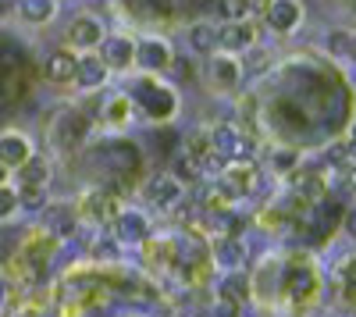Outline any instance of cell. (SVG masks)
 I'll return each instance as SVG.
<instances>
[{
  "mask_svg": "<svg viewBox=\"0 0 356 317\" xmlns=\"http://www.w3.org/2000/svg\"><path fill=\"white\" fill-rule=\"evenodd\" d=\"M257 43V29L243 18V22H228L225 29H218V47L225 54H246Z\"/></svg>",
  "mask_w": 356,
  "mask_h": 317,
  "instance_id": "cell-1",
  "label": "cell"
},
{
  "mask_svg": "<svg viewBox=\"0 0 356 317\" xmlns=\"http://www.w3.org/2000/svg\"><path fill=\"white\" fill-rule=\"evenodd\" d=\"M107 75H111V68H107V61H104L97 50H86V54L79 57L75 82L82 86V90H100V86L107 82Z\"/></svg>",
  "mask_w": 356,
  "mask_h": 317,
  "instance_id": "cell-2",
  "label": "cell"
},
{
  "mask_svg": "<svg viewBox=\"0 0 356 317\" xmlns=\"http://www.w3.org/2000/svg\"><path fill=\"white\" fill-rule=\"evenodd\" d=\"M146 236H150V221H146V214L139 211H118L114 214V239L118 243H146Z\"/></svg>",
  "mask_w": 356,
  "mask_h": 317,
  "instance_id": "cell-3",
  "label": "cell"
},
{
  "mask_svg": "<svg viewBox=\"0 0 356 317\" xmlns=\"http://www.w3.org/2000/svg\"><path fill=\"white\" fill-rule=\"evenodd\" d=\"M264 15H267V25H271L275 33H292V29L303 22V4L300 0H271Z\"/></svg>",
  "mask_w": 356,
  "mask_h": 317,
  "instance_id": "cell-4",
  "label": "cell"
},
{
  "mask_svg": "<svg viewBox=\"0 0 356 317\" xmlns=\"http://www.w3.org/2000/svg\"><path fill=\"white\" fill-rule=\"evenodd\" d=\"M136 61H139L146 72H164V68L171 65V47H168V40L150 36V40L136 43Z\"/></svg>",
  "mask_w": 356,
  "mask_h": 317,
  "instance_id": "cell-5",
  "label": "cell"
},
{
  "mask_svg": "<svg viewBox=\"0 0 356 317\" xmlns=\"http://www.w3.org/2000/svg\"><path fill=\"white\" fill-rule=\"evenodd\" d=\"M182 193H186V186L178 182L175 175H157V179H150V186H146V196H150L157 207H164V211L182 204Z\"/></svg>",
  "mask_w": 356,
  "mask_h": 317,
  "instance_id": "cell-6",
  "label": "cell"
},
{
  "mask_svg": "<svg viewBox=\"0 0 356 317\" xmlns=\"http://www.w3.org/2000/svg\"><path fill=\"white\" fill-rule=\"evenodd\" d=\"M100 57L107 61V68H129L136 61V43L129 36H104Z\"/></svg>",
  "mask_w": 356,
  "mask_h": 317,
  "instance_id": "cell-7",
  "label": "cell"
},
{
  "mask_svg": "<svg viewBox=\"0 0 356 317\" xmlns=\"http://www.w3.org/2000/svg\"><path fill=\"white\" fill-rule=\"evenodd\" d=\"M104 25L97 22V18H89V15H82V18H75L72 22V29H68V40L75 43V47H82V50H97L100 43H104Z\"/></svg>",
  "mask_w": 356,
  "mask_h": 317,
  "instance_id": "cell-8",
  "label": "cell"
},
{
  "mask_svg": "<svg viewBox=\"0 0 356 317\" xmlns=\"http://www.w3.org/2000/svg\"><path fill=\"white\" fill-rule=\"evenodd\" d=\"M29 154H33V147H29V139L25 136H0V164L4 168H22L29 161Z\"/></svg>",
  "mask_w": 356,
  "mask_h": 317,
  "instance_id": "cell-9",
  "label": "cell"
},
{
  "mask_svg": "<svg viewBox=\"0 0 356 317\" xmlns=\"http://www.w3.org/2000/svg\"><path fill=\"white\" fill-rule=\"evenodd\" d=\"M243 75V65L235 61V54H214L211 57V79L221 86V90H232Z\"/></svg>",
  "mask_w": 356,
  "mask_h": 317,
  "instance_id": "cell-10",
  "label": "cell"
},
{
  "mask_svg": "<svg viewBox=\"0 0 356 317\" xmlns=\"http://www.w3.org/2000/svg\"><path fill=\"white\" fill-rule=\"evenodd\" d=\"M75 65H79V57H72L68 50H54L47 57L43 72H47L50 82H75Z\"/></svg>",
  "mask_w": 356,
  "mask_h": 317,
  "instance_id": "cell-11",
  "label": "cell"
},
{
  "mask_svg": "<svg viewBox=\"0 0 356 317\" xmlns=\"http://www.w3.org/2000/svg\"><path fill=\"white\" fill-rule=\"evenodd\" d=\"M214 257H218V264H221L225 271H243V264H246V246L235 239V236H225V239L218 243Z\"/></svg>",
  "mask_w": 356,
  "mask_h": 317,
  "instance_id": "cell-12",
  "label": "cell"
},
{
  "mask_svg": "<svg viewBox=\"0 0 356 317\" xmlns=\"http://www.w3.org/2000/svg\"><path fill=\"white\" fill-rule=\"evenodd\" d=\"M43 211H47V228H50V236L65 239V236L75 232V214H72V207L54 204V207H43Z\"/></svg>",
  "mask_w": 356,
  "mask_h": 317,
  "instance_id": "cell-13",
  "label": "cell"
},
{
  "mask_svg": "<svg viewBox=\"0 0 356 317\" xmlns=\"http://www.w3.org/2000/svg\"><path fill=\"white\" fill-rule=\"evenodd\" d=\"M18 175H22V186H47L50 182V161L29 154V161L18 168Z\"/></svg>",
  "mask_w": 356,
  "mask_h": 317,
  "instance_id": "cell-14",
  "label": "cell"
},
{
  "mask_svg": "<svg viewBox=\"0 0 356 317\" xmlns=\"http://www.w3.org/2000/svg\"><path fill=\"white\" fill-rule=\"evenodd\" d=\"M18 15H22L29 25H47V22L57 15V4H54V0H22Z\"/></svg>",
  "mask_w": 356,
  "mask_h": 317,
  "instance_id": "cell-15",
  "label": "cell"
},
{
  "mask_svg": "<svg viewBox=\"0 0 356 317\" xmlns=\"http://www.w3.org/2000/svg\"><path fill=\"white\" fill-rule=\"evenodd\" d=\"M246 296H250V285H246L243 271H232V275H225V278H221V300H228V303L239 307Z\"/></svg>",
  "mask_w": 356,
  "mask_h": 317,
  "instance_id": "cell-16",
  "label": "cell"
},
{
  "mask_svg": "<svg viewBox=\"0 0 356 317\" xmlns=\"http://www.w3.org/2000/svg\"><path fill=\"white\" fill-rule=\"evenodd\" d=\"M189 43H193V50H196V54H214V47H218V33H214V25L196 22V25L189 29Z\"/></svg>",
  "mask_w": 356,
  "mask_h": 317,
  "instance_id": "cell-17",
  "label": "cell"
},
{
  "mask_svg": "<svg viewBox=\"0 0 356 317\" xmlns=\"http://www.w3.org/2000/svg\"><path fill=\"white\" fill-rule=\"evenodd\" d=\"M18 207L40 214V211L47 207V186H22V189H18Z\"/></svg>",
  "mask_w": 356,
  "mask_h": 317,
  "instance_id": "cell-18",
  "label": "cell"
},
{
  "mask_svg": "<svg viewBox=\"0 0 356 317\" xmlns=\"http://www.w3.org/2000/svg\"><path fill=\"white\" fill-rule=\"evenodd\" d=\"M171 175L178 179V182H200V175H203V168H200V161L196 157H178L175 161V171H171Z\"/></svg>",
  "mask_w": 356,
  "mask_h": 317,
  "instance_id": "cell-19",
  "label": "cell"
},
{
  "mask_svg": "<svg viewBox=\"0 0 356 317\" xmlns=\"http://www.w3.org/2000/svg\"><path fill=\"white\" fill-rule=\"evenodd\" d=\"M253 154H257V143H253L250 136H235V143H232V150H228V161H239V164H250V161H253Z\"/></svg>",
  "mask_w": 356,
  "mask_h": 317,
  "instance_id": "cell-20",
  "label": "cell"
},
{
  "mask_svg": "<svg viewBox=\"0 0 356 317\" xmlns=\"http://www.w3.org/2000/svg\"><path fill=\"white\" fill-rule=\"evenodd\" d=\"M324 43H328V54H335V57H346L353 50V36L346 33V29H332Z\"/></svg>",
  "mask_w": 356,
  "mask_h": 317,
  "instance_id": "cell-21",
  "label": "cell"
},
{
  "mask_svg": "<svg viewBox=\"0 0 356 317\" xmlns=\"http://www.w3.org/2000/svg\"><path fill=\"white\" fill-rule=\"evenodd\" d=\"M218 8H221V15H225L228 22H243V18L250 15L246 0H218Z\"/></svg>",
  "mask_w": 356,
  "mask_h": 317,
  "instance_id": "cell-22",
  "label": "cell"
},
{
  "mask_svg": "<svg viewBox=\"0 0 356 317\" xmlns=\"http://www.w3.org/2000/svg\"><path fill=\"white\" fill-rule=\"evenodd\" d=\"M15 211H18V193L11 186H0V221L11 218Z\"/></svg>",
  "mask_w": 356,
  "mask_h": 317,
  "instance_id": "cell-23",
  "label": "cell"
},
{
  "mask_svg": "<svg viewBox=\"0 0 356 317\" xmlns=\"http://www.w3.org/2000/svg\"><path fill=\"white\" fill-rule=\"evenodd\" d=\"M296 164H300L296 150H275V157H271V168H275V171H282V175H285V171H292Z\"/></svg>",
  "mask_w": 356,
  "mask_h": 317,
  "instance_id": "cell-24",
  "label": "cell"
},
{
  "mask_svg": "<svg viewBox=\"0 0 356 317\" xmlns=\"http://www.w3.org/2000/svg\"><path fill=\"white\" fill-rule=\"evenodd\" d=\"M324 193H328V186H324V182H321L317 175H310V179H307V182L300 186V196H303V200H321Z\"/></svg>",
  "mask_w": 356,
  "mask_h": 317,
  "instance_id": "cell-25",
  "label": "cell"
},
{
  "mask_svg": "<svg viewBox=\"0 0 356 317\" xmlns=\"http://www.w3.org/2000/svg\"><path fill=\"white\" fill-rule=\"evenodd\" d=\"M207 150H211V139H207V136H193V139H189V150H186V154H189V157H203Z\"/></svg>",
  "mask_w": 356,
  "mask_h": 317,
  "instance_id": "cell-26",
  "label": "cell"
},
{
  "mask_svg": "<svg viewBox=\"0 0 356 317\" xmlns=\"http://www.w3.org/2000/svg\"><path fill=\"white\" fill-rule=\"evenodd\" d=\"M324 157L342 168V164H346V143H335V147H328V154H324Z\"/></svg>",
  "mask_w": 356,
  "mask_h": 317,
  "instance_id": "cell-27",
  "label": "cell"
},
{
  "mask_svg": "<svg viewBox=\"0 0 356 317\" xmlns=\"http://www.w3.org/2000/svg\"><path fill=\"white\" fill-rule=\"evenodd\" d=\"M246 54H250V57H246V65H250V68H260V65L267 61V50H253V47H250Z\"/></svg>",
  "mask_w": 356,
  "mask_h": 317,
  "instance_id": "cell-28",
  "label": "cell"
},
{
  "mask_svg": "<svg viewBox=\"0 0 356 317\" xmlns=\"http://www.w3.org/2000/svg\"><path fill=\"white\" fill-rule=\"evenodd\" d=\"M93 257H118V246H114V243H104V246H93Z\"/></svg>",
  "mask_w": 356,
  "mask_h": 317,
  "instance_id": "cell-29",
  "label": "cell"
},
{
  "mask_svg": "<svg viewBox=\"0 0 356 317\" xmlns=\"http://www.w3.org/2000/svg\"><path fill=\"white\" fill-rule=\"evenodd\" d=\"M214 317H235V303H228V300H221V307L214 310Z\"/></svg>",
  "mask_w": 356,
  "mask_h": 317,
  "instance_id": "cell-30",
  "label": "cell"
},
{
  "mask_svg": "<svg viewBox=\"0 0 356 317\" xmlns=\"http://www.w3.org/2000/svg\"><path fill=\"white\" fill-rule=\"evenodd\" d=\"M346 232L356 239V207H353V211H346Z\"/></svg>",
  "mask_w": 356,
  "mask_h": 317,
  "instance_id": "cell-31",
  "label": "cell"
},
{
  "mask_svg": "<svg viewBox=\"0 0 356 317\" xmlns=\"http://www.w3.org/2000/svg\"><path fill=\"white\" fill-rule=\"evenodd\" d=\"M250 4V11H267V4H271V0H246Z\"/></svg>",
  "mask_w": 356,
  "mask_h": 317,
  "instance_id": "cell-32",
  "label": "cell"
},
{
  "mask_svg": "<svg viewBox=\"0 0 356 317\" xmlns=\"http://www.w3.org/2000/svg\"><path fill=\"white\" fill-rule=\"evenodd\" d=\"M346 161H353V164H356V139H349V143H346Z\"/></svg>",
  "mask_w": 356,
  "mask_h": 317,
  "instance_id": "cell-33",
  "label": "cell"
},
{
  "mask_svg": "<svg viewBox=\"0 0 356 317\" xmlns=\"http://www.w3.org/2000/svg\"><path fill=\"white\" fill-rule=\"evenodd\" d=\"M4 300H8V282L0 278V303H4Z\"/></svg>",
  "mask_w": 356,
  "mask_h": 317,
  "instance_id": "cell-34",
  "label": "cell"
},
{
  "mask_svg": "<svg viewBox=\"0 0 356 317\" xmlns=\"http://www.w3.org/2000/svg\"><path fill=\"white\" fill-rule=\"evenodd\" d=\"M8 171H11V168H4V164H0V186L8 182Z\"/></svg>",
  "mask_w": 356,
  "mask_h": 317,
  "instance_id": "cell-35",
  "label": "cell"
},
{
  "mask_svg": "<svg viewBox=\"0 0 356 317\" xmlns=\"http://www.w3.org/2000/svg\"><path fill=\"white\" fill-rule=\"evenodd\" d=\"M353 139H356V125H353Z\"/></svg>",
  "mask_w": 356,
  "mask_h": 317,
  "instance_id": "cell-36",
  "label": "cell"
},
{
  "mask_svg": "<svg viewBox=\"0 0 356 317\" xmlns=\"http://www.w3.org/2000/svg\"><path fill=\"white\" fill-rule=\"evenodd\" d=\"M353 50H356V36H353Z\"/></svg>",
  "mask_w": 356,
  "mask_h": 317,
  "instance_id": "cell-37",
  "label": "cell"
}]
</instances>
